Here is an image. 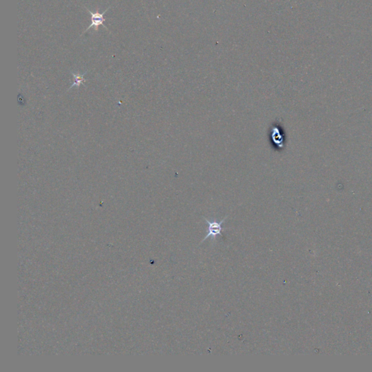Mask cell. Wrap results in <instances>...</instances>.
Wrapping results in <instances>:
<instances>
[{
  "instance_id": "1",
  "label": "cell",
  "mask_w": 372,
  "mask_h": 372,
  "mask_svg": "<svg viewBox=\"0 0 372 372\" xmlns=\"http://www.w3.org/2000/svg\"><path fill=\"white\" fill-rule=\"evenodd\" d=\"M281 125L279 121V122H276V124H273L271 126L269 132L270 142L273 147L278 152L285 149L286 146L285 135Z\"/></svg>"
},
{
  "instance_id": "2",
  "label": "cell",
  "mask_w": 372,
  "mask_h": 372,
  "mask_svg": "<svg viewBox=\"0 0 372 372\" xmlns=\"http://www.w3.org/2000/svg\"><path fill=\"white\" fill-rule=\"evenodd\" d=\"M85 7L86 10H87V11L90 13V15H91V24H90V26H89V27L87 28V29H86L82 34H84L86 33L87 31L90 30L91 28H94V29H95V32H98V28H99L100 26H103L106 30L108 31V28L105 26V23H104L105 22V20H106V19L104 17V15H105V13H106V12L111 8V6H109V7H108L102 13H99L98 11H91V10H89L87 7H86V6H85Z\"/></svg>"
},
{
  "instance_id": "3",
  "label": "cell",
  "mask_w": 372,
  "mask_h": 372,
  "mask_svg": "<svg viewBox=\"0 0 372 372\" xmlns=\"http://www.w3.org/2000/svg\"><path fill=\"white\" fill-rule=\"evenodd\" d=\"M227 217H225L224 219H222L220 222H217V221H209V220L204 218L205 221L206 223L208 224L209 227H208V234H206V237H204L202 242L203 243L205 240L207 239L209 237L213 238L214 240L216 239L217 236H221L222 237V231H223L222 225L223 222H225L226 220Z\"/></svg>"
}]
</instances>
